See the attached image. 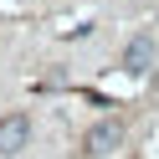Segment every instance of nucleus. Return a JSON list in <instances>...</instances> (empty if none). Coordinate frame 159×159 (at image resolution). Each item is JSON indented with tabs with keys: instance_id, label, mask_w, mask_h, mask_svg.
Returning <instances> with one entry per match:
<instances>
[{
	"instance_id": "1",
	"label": "nucleus",
	"mask_w": 159,
	"mask_h": 159,
	"mask_svg": "<svg viewBox=\"0 0 159 159\" xmlns=\"http://www.w3.org/2000/svg\"><path fill=\"white\" fill-rule=\"evenodd\" d=\"M118 144H123V123L103 118V123H93V128H87V139H82V154H87V159H108Z\"/></svg>"
},
{
	"instance_id": "3",
	"label": "nucleus",
	"mask_w": 159,
	"mask_h": 159,
	"mask_svg": "<svg viewBox=\"0 0 159 159\" xmlns=\"http://www.w3.org/2000/svg\"><path fill=\"white\" fill-rule=\"evenodd\" d=\"M149 62H154V36H134L123 46V67L139 77V72H149Z\"/></svg>"
},
{
	"instance_id": "2",
	"label": "nucleus",
	"mask_w": 159,
	"mask_h": 159,
	"mask_svg": "<svg viewBox=\"0 0 159 159\" xmlns=\"http://www.w3.org/2000/svg\"><path fill=\"white\" fill-rule=\"evenodd\" d=\"M31 144V118L26 113H5L0 118V154H21Z\"/></svg>"
}]
</instances>
